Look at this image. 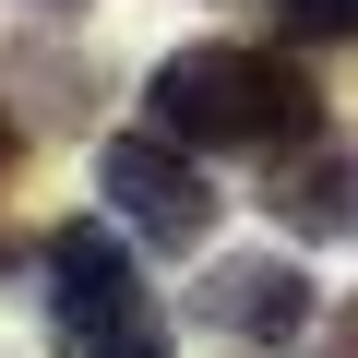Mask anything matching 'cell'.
Here are the masks:
<instances>
[{
	"instance_id": "6da1fadb",
	"label": "cell",
	"mask_w": 358,
	"mask_h": 358,
	"mask_svg": "<svg viewBox=\"0 0 358 358\" xmlns=\"http://www.w3.org/2000/svg\"><path fill=\"white\" fill-rule=\"evenodd\" d=\"M143 120L192 155H287L322 131V84L299 48H239V36H192L167 48L143 84Z\"/></svg>"
},
{
	"instance_id": "7a4b0ae2",
	"label": "cell",
	"mask_w": 358,
	"mask_h": 358,
	"mask_svg": "<svg viewBox=\"0 0 358 358\" xmlns=\"http://www.w3.org/2000/svg\"><path fill=\"white\" fill-rule=\"evenodd\" d=\"M48 322H60L72 358H167V310L143 299V263H131L120 215L48 227Z\"/></svg>"
},
{
	"instance_id": "3957f363",
	"label": "cell",
	"mask_w": 358,
	"mask_h": 358,
	"mask_svg": "<svg viewBox=\"0 0 358 358\" xmlns=\"http://www.w3.org/2000/svg\"><path fill=\"white\" fill-rule=\"evenodd\" d=\"M96 192H108V215H120L143 251H203V239H215V192H203L192 143H167L155 120L96 143Z\"/></svg>"
},
{
	"instance_id": "277c9868",
	"label": "cell",
	"mask_w": 358,
	"mask_h": 358,
	"mask_svg": "<svg viewBox=\"0 0 358 358\" xmlns=\"http://www.w3.org/2000/svg\"><path fill=\"white\" fill-rule=\"evenodd\" d=\"M192 322H215L227 346H299L310 334V275L287 251H227V263H203Z\"/></svg>"
},
{
	"instance_id": "5b68a950",
	"label": "cell",
	"mask_w": 358,
	"mask_h": 358,
	"mask_svg": "<svg viewBox=\"0 0 358 358\" xmlns=\"http://www.w3.org/2000/svg\"><path fill=\"white\" fill-rule=\"evenodd\" d=\"M263 215L287 239H358V143H334V131L287 143L275 179H263Z\"/></svg>"
},
{
	"instance_id": "8992f818",
	"label": "cell",
	"mask_w": 358,
	"mask_h": 358,
	"mask_svg": "<svg viewBox=\"0 0 358 358\" xmlns=\"http://www.w3.org/2000/svg\"><path fill=\"white\" fill-rule=\"evenodd\" d=\"M13 84H24V108H36L48 131H60V120H84V96H96V72H84V60H48V48H24V60H13Z\"/></svg>"
},
{
	"instance_id": "52a82bcc",
	"label": "cell",
	"mask_w": 358,
	"mask_h": 358,
	"mask_svg": "<svg viewBox=\"0 0 358 358\" xmlns=\"http://www.w3.org/2000/svg\"><path fill=\"white\" fill-rule=\"evenodd\" d=\"M287 48H358V0H275Z\"/></svg>"
},
{
	"instance_id": "ba28073f",
	"label": "cell",
	"mask_w": 358,
	"mask_h": 358,
	"mask_svg": "<svg viewBox=\"0 0 358 358\" xmlns=\"http://www.w3.org/2000/svg\"><path fill=\"white\" fill-rule=\"evenodd\" d=\"M310 358H358V299H346L334 322H310Z\"/></svg>"
},
{
	"instance_id": "9c48e42d",
	"label": "cell",
	"mask_w": 358,
	"mask_h": 358,
	"mask_svg": "<svg viewBox=\"0 0 358 358\" xmlns=\"http://www.w3.org/2000/svg\"><path fill=\"white\" fill-rule=\"evenodd\" d=\"M13 143H24V131H13V108H0V167H13Z\"/></svg>"
},
{
	"instance_id": "30bf717a",
	"label": "cell",
	"mask_w": 358,
	"mask_h": 358,
	"mask_svg": "<svg viewBox=\"0 0 358 358\" xmlns=\"http://www.w3.org/2000/svg\"><path fill=\"white\" fill-rule=\"evenodd\" d=\"M36 13H72V0H36Z\"/></svg>"
}]
</instances>
